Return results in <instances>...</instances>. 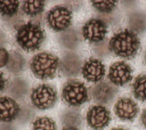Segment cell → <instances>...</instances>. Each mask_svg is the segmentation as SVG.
I'll return each mask as SVG.
<instances>
[{"label": "cell", "instance_id": "d6986e66", "mask_svg": "<svg viewBox=\"0 0 146 130\" xmlns=\"http://www.w3.org/2000/svg\"><path fill=\"white\" fill-rule=\"evenodd\" d=\"M93 6L102 13L111 12L117 4L116 1H91Z\"/></svg>", "mask_w": 146, "mask_h": 130}, {"label": "cell", "instance_id": "ffe728a7", "mask_svg": "<svg viewBox=\"0 0 146 130\" xmlns=\"http://www.w3.org/2000/svg\"><path fill=\"white\" fill-rule=\"evenodd\" d=\"M22 58L18 54L14 53L9 58L7 64V68L11 71L16 72L19 70L22 66Z\"/></svg>", "mask_w": 146, "mask_h": 130}, {"label": "cell", "instance_id": "5bb4252c", "mask_svg": "<svg viewBox=\"0 0 146 130\" xmlns=\"http://www.w3.org/2000/svg\"><path fill=\"white\" fill-rule=\"evenodd\" d=\"M135 97L141 101H146V74L139 76L133 84Z\"/></svg>", "mask_w": 146, "mask_h": 130}, {"label": "cell", "instance_id": "8fae6325", "mask_svg": "<svg viewBox=\"0 0 146 130\" xmlns=\"http://www.w3.org/2000/svg\"><path fill=\"white\" fill-rule=\"evenodd\" d=\"M82 74L84 78L88 81H98L105 74L104 66L99 60L91 58L84 64Z\"/></svg>", "mask_w": 146, "mask_h": 130}, {"label": "cell", "instance_id": "44dd1931", "mask_svg": "<svg viewBox=\"0 0 146 130\" xmlns=\"http://www.w3.org/2000/svg\"><path fill=\"white\" fill-rule=\"evenodd\" d=\"M71 66H72L78 71L79 70V63L76 58L73 57V58H72L71 59H66L63 62V67L64 69V72H67L70 74H71L72 73L75 74L74 70Z\"/></svg>", "mask_w": 146, "mask_h": 130}, {"label": "cell", "instance_id": "3957f363", "mask_svg": "<svg viewBox=\"0 0 146 130\" xmlns=\"http://www.w3.org/2000/svg\"><path fill=\"white\" fill-rule=\"evenodd\" d=\"M58 58L47 53H40L33 58L31 69L34 74L42 79L51 78L58 66Z\"/></svg>", "mask_w": 146, "mask_h": 130}, {"label": "cell", "instance_id": "7402d4cb", "mask_svg": "<svg viewBox=\"0 0 146 130\" xmlns=\"http://www.w3.org/2000/svg\"><path fill=\"white\" fill-rule=\"evenodd\" d=\"M9 56L7 52L2 48H0V68L6 65L9 61Z\"/></svg>", "mask_w": 146, "mask_h": 130}, {"label": "cell", "instance_id": "4316f807", "mask_svg": "<svg viewBox=\"0 0 146 130\" xmlns=\"http://www.w3.org/2000/svg\"><path fill=\"white\" fill-rule=\"evenodd\" d=\"M144 58H145V62H146V53H145V57H144Z\"/></svg>", "mask_w": 146, "mask_h": 130}, {"label": "cell", "instance_id": "4fadbf2b", "mask_svg": "<svg viewBox=\"0 0 146 130\" xmlns=\"http://www.w3.org/2000/svg\"><path fill=\"white\" fill-rule=\"evenodd\" d=\"M117 90L112 86L104 82L99 83L92 90L94 100L99 103H108L114 98Z\"/></svg>", "mask_w": 146, "mask_h": 130}, {"label": "cell", "instance_id": "d4e9b609", "mask_svg": "<svg viewBox=\"0 0 146 130\" xmlns=\"http://www.w3.org/2000/svg\"><path fill=\"white\" fill-rule=\"evenodd\" d=\"M63 130H78V129L74 127H66V128H64Z\"/></svg>", "mask_w": 146, "mask_h": 130}, {"label": "cell", "instance_id": "603a6c76", "mask_svg": "<svg viewBox=\"0 0 146 130\" xmlns=\"http://www.w3.org/2000/svg\"><path fill=\"white\" fill-rule=\"evenodd\" d=\"M5 80L3 77V74L0 72V92L2 91L5 88Z\"/></svg>", "mask_w": 146, "mask_h": 130}, {"label": "cell", "instance_id": "9a60e30c", "mask_svg": "<svg viewBox=\"0 0 146 130\" xmlns=\"http://www.w3.org/2000/svg\"><path fill=\"white\" fill-rule=\"evenodd\" d=\"M43 1H26L24 2L22 9L27 15L34 16L40 13L44 9Z\"/></svg>", "mask_w": 146, "mask_h": 130}, {"label": "cell", "instance_id": "6da1fadb", "mask_svg": "<svg viewBox=\"0 0 146 130\" xmlns=\"http://www.w3.org/2000/svg\"><path fill=\"white\" fill-rule=\"evenodd\" d=\"M139 46L140 41L136 34L131 31L124 30L111 38L108 48L118 56L129 58L136 54Z\"/></svg>", "mask_w": 146, "mask_h": 130}, {"label": "cell", "instance_id": "e0dca14e", "mask_svg": "<svg viewBox=\"0 0 146 130\" xmlns=\"http://www.w3.org/2000/svg\"><path fill=\"white\" fill-rule=\"evenodd\" d=\"M18 7V1H0V13L3 15L12 17L17 13Z\"/></svg>", "mask_w": 146, "mask_h": 130}, {"label": "cell", "instance_id": "7c38bea8", "mask_svg": "<svg viewBox=\"0 0 146 130\" xmlns=\"http://www.w3.org/2000/svg\"><path fill=\"white\" fill-rule=\"evenodd\" d=\"M19 107L12 99L4 96L0 98V121L9 122L18 114Z\"/></svg>", "mask_w": 146, "mask_h": 130}, {"label": "cell", "instance_id": "30bf717a", "mask_svg": "<svg viewBox=\"0 0 146 130\" xmlns=\"http://www.w3.org/2000/svg\"><path fill=\"white\" fill-rule=\"evenodd\" d=\"M116 115L123 120H132L138 112L136 103L129 98H121L115 105Z\"/></svg>", "mask_w": 146, "mask_h": 130}, {"label": "cell", "instance_id": "277c9868", "mask_svg": "<svg viewBox=\"0 0 146 130\" xmlns=\"http://www.w3.org/2000/svg\"><path fill=\"white\" fill-rule=\"evenodd\" d=\"M62 96L66 102L73 106L80 105L88 99L87 91L84 83L76 80L70 81L65 84Z\"/></svg>", "mask_w": 146, "mask_h": 130}, {"label": "cell", "instance_id": "7a4b0ae2", "mask_svg": "<svg viewBox=\"0 0 146 130\" xmlns=\"http://www.w3.org/2000/svg\"><path fill=\"white\" fill-rule=\"evenodd\" d=\"M44 38V32L40 25L31 22L21 26L16 35L17 42L27 51L38 49Z\"/></svg>", "mask_w": 146, "mask_h": 130}, {"label": "cell", "instance_id": "5b68a950", "mask_svg": "<svg viewBox=\"0 0 146 130\" xmlns=\"http://www.w3.org/2000/svg\"><path fill=\"white\" fill-rule=\"evenodd\" d=\"M31 99L33 104L40 109L51 107L56 100V93L50 86L42 84L33 89Z\"/></svg>", "mask_w": 146, "mask_h": 130}, {"label": "cell", "instance_id": "2e32d148", "mask_svg": "<svg viewBox=\"0 0 146 130\" xmlns=\"http://www.w3.org/2000/svg\"><path fill=\"white\" fill-rule=\"evenodd\" d=\"M129 25L134 30L142 32L146 30V15L143 13H135L129 18Z\"/></svg>", "mask_w": 146, "mask_h": 130}, {"label": "cell", "instance_id": "52a82bcc", "mask_svg": "<svg viewBox=\"0 0 146 130\" xmlns=\"http://www.w3.org/2000/svg\"><path fill=\"white\" fill-rule=\"evenodd\" d=\"M110 120L109 111L101 105L92 107L87 113V123L95 130H102L108 124Z\"/></svg>", "mask_w": 146, "mask_h": 130}, {"label": "cell", "instance_id": "9c48e42d", "mask_svg": "<svg viewBox=\"0 0 146 130\" xmlns=\"http://www.w3.org/2000/svg\"><path fill=\"white\" fill-rule=\"evenodd\" d=\"M108 77L115 85L122 86L131 80V69L124 62H116L111 66Z\"/></svg>", "mask_w": 146, "mask_h": 130}, {"label": "cell", "instance_id": "ac0fdd59", "mask_svg": "<svg viewBox=\"0 0 146 130\" xmlns=\"http://www.w3.org/2000/svg\"><path fill=\"white\" fill-rule=\"evenodd\" d=\"M33 130H56V125L50 118L39 117L33 123Z\"/></svg>", "mask_w": 146, "mask_h": 130}, {"label": "cell", "instance_id": "8992f818", "mask_svg": "<svg viewBox=\"0 0 146 130\" xmlns=\"http://www.w3.org/2000/svg\"><path fill=\"white\" fill-rule=\"evenodd\" d=\"M71 11L63 6H56L50 10L47 14L48 25L55 31L66 29L71 24Z\"/></svg>", "mask_w": 146, "mask_h": 130}, {"label": "cell", "instance_id": "ba28073f", "mask_svg": "<svg viewBox=\"0 0 146 130\" xmlns=\"http://www.w3.org/2000/svg\"><path fill=\"white\" fill-rule=\"evenodd\" d=\"M82 31L86 40L96 42L103 40L107 33V27L103 21L91 19L84 25Z\"/></svg>", "mask_w": 146, "mask_h": 130}, {"label": "cell", "instance_id": "cb8c5ba5", "mask_svg": "<svg viewBox=\"0 0 146 130\" xmlns=\"http://www.w3.org/2000/svg\"><path fill=\"white\" fill-rule=\"evenodd\" d=\"M141 121L143 124L146 128V108L143 111L142 115H141Z\"/></svg>", "mask_w": 146, "mask_h": 130}, {"label": "cell", "instance_id": "484cf974", "mask_svg": "<svg viewBox=\"0 0 146 130\" xmlns=\"http://www.w3.org/2000/svg\"><path fill=\"white\" fill-rule=\"evenodd\" d=\"M112 130H126V129L121 128H113Z\"/></svg>", "mask_w": 146, "mask_h": 130}]
</instances>
